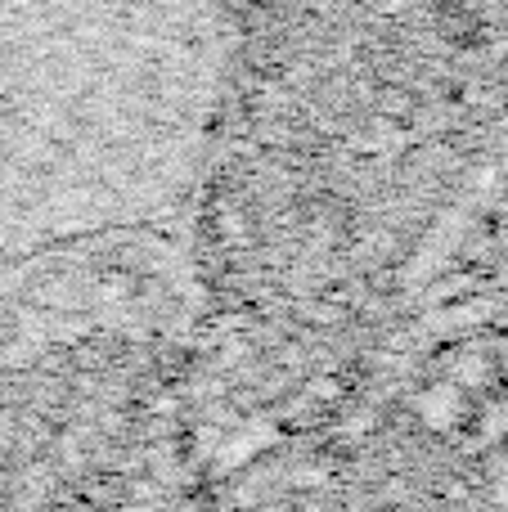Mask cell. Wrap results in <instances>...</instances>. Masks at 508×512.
Listing matches in <instances>:
<instances>
[{
  "label": "cell",
  "mask_w": 508,
  "mask_h": 512,
  "mask_svg": "<svg viewBox=\"0 0 508 512\" xmlns=\"http://www.w3.org/2000/svg\"><path fill=\"white\" fill-rule=\"evenodd\" d=\"M221 86L212 0H0V364L180 315Z\"/></svg>",
  "instance_id": "obj_1"
}]
</instances>
